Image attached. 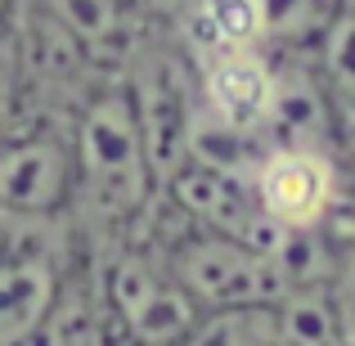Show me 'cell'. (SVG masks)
Returning a JSON list of instances; mask_svg holds the SVG:
<instances>
[{
  "mask_svg": "<svg viewBox=\"0 0 355 346\" xmlns=\"http://www.w3.org/2000/svg\"><path fill=\"white\" fill-rule=\"evenodd\" d=\"M257 23V41L275 54H297L315 41L338 0H243Z\"/></svg>",
  "mask_w": 355,
  "mask_h": 346,
  "instance_id": "12",
  "label": "cell"
},
{
  "mask_svg": "<svg viewBox=\"0 0 355 346\" xmlns=\"http://www.w3.org/2000/svg\"><path fill=\"white\" fill-rule=\"evenodd\" d=\"M63 297L59 261L45 252L0 248V346H32L50 329Z\"/></svg>",
  "mask_w": 355,
  "mask_h": 346,
  "instance_id": "8",
  "label": "cell"
},
{
  "mask_svg": "<svg viewBox=\"0 0 355 346\" xmlns=\"http://www.w3.org/2000/svg\"><path fill=\"white\" fill-rule=\"evenodd\" d=\"M175 284L193 297L198 311H239V306H275L288 293L284 275L257 248L211 230H189L162 252Z\"/></svg>",
  "mask_w": 355,
  "mask_h": 346,
  "instance_id": "2",
  "label": "cell"
},
{
  "mask_svg": "<svg viewBox=\"0 0 355 346\" xmlns=\"http://www.w3.org/2000/svg\"><path fill=\"white\" fill-rule=\"evenodd\" d=\"M198 77V113L230 126L234 135H248L266 144V117L275 104V81H279V54L266 45H243L211 59L193 63Z\"/></svg>",
  "mask_w": 355,
  "mask_h": 346,
  "instance_id": "7",
  "label": "cell"
},
{
  "mask_svg": "<svg viewBox=\"0 0 355 346\" xmlns=\"http://www.w3.org/2000/svg\"><path fill=\"white\" fill-rule=\"evenodd\" d=\"M275 342L279 346H355L351 324L342 315L333 284L315 288H288L275 306Z\"/></svg>",
  "mask_w": 355,
  "mask_h": 346,
  "instance_id": "9",
  "label": "cell"
},
{
  "mask_svg": "<svg viewBox=\"0 0 355 346\" xmlns=\"http://www.w3.org/2000/svg\"><path fill=\"white\" fill-rule=\"evenodd\" d=\"M338 230V270H333V297H338L342 315L351 324V338H355V220L347 225V211L333 220Z\"/></svg>",
  "mask_w": 355,
  "mask_h": 346,
  "instance_id": "14",
  "label": "cell"
},
{
  "mask_svg": "<svg viewBox=\"0 0 355 346\" xmlns=\"http://www.w3.org/2000/svg\"><path fill=\"white\" fill-rule=\"evenodd\" d=\"M104 293L108 311L130 338V346H180L202 315L193 297L175 284L166 261L139 248H121L108 261Z\"/></svg>",
  "mask_w": 355,
  "mask_h": 346,
  "instance_id": "5",
  "label": "cell"
},
{
  "mask_svg": "<svg viewBox=\"0 0 355 346\" xmlns=\"http://www.w3.org/2000/svg\"><path fill=\"white\" fill-rule=\"evenodd\" d=\"M77 198L72 139L59 126H18L0 139V216L54 220Z\"/></svg>",
  "mask_w": 355,
  "mask_h": 346,
  "instance_id": "6",
  "label": "cell"
},
{
  "mask_svg": "<svg viewBox=\"0 0 355 346\" xmlns=\"http://www.w3.org/2000/svg\"><path fill=\"white\" fill-rule=\"evenodd\" d=\"M14 9H18V0H0V32L9 27V18H14Z\"/></svg>",
  "mask_w": 355,
  "mask_h": 346,
  "instance_id": "16",
  "label": "cell"
},
{
  "mask_svg": "<svg viewBox=\"0 0 355 346\" xmlns=\"http://www.w3.org/2000/svg\"><path fill=\"white\" fill-rule=\"evenodd\" d=\"M23 90H27V77L23 68H18V54L14 45H9V36L0 32V139L9 135V130L23 126Z\"/></svg>",
  "mask_w": 355,
  "mask_h": 346,
  "instance_id": "13",
  "label": "cell"
},
{
  "mask_svg": "<svg viewBox=\"0 0 355 346\" xmlns=\"http://www.w3.org/2000/svg\"><path fill=\"white\" fill-rule=\"evenodd\" d=\"M306 59H311L324 95L338 108V121H351L355 117V0H338L329 9L324 27L306 45Z\"/></svg>",
  "mask_w": 355,
  "mask_h": 346,
  "instance_id": "10",
  "label": "cell"
},
{
  "mask_svg": "<svg viewBox=\"0 0 355 346\" xmlns=\"http://www.w3.org/2000/svg\"><path fill=\"white\" fill-rule=\"evenodd\" d=\"M126 86H130V99H135L157 189H162V180L189 157L193 113H198V77H193L189 54L171 36L166 45H144L135 54Z\"/></svg>",
  "mask_w": 355,
  "mask_h": 346,
  "instance_id": "4",
  "label": "cell"
},
{
  "mask_svg": "<svg viewBox=\"0 0 355 346\" xmlns=\"http://www.w3.org/2000/svg\"><path fill=\"white\" fill-rule=\"evenodd\" d=\"M139 5H144L148 14H157V18H166V23H175V18H180L184 9H193L198 0H139Z\"/></svg>",
  "mask_w": 355,
  "mask_h": 346,
  "instance_id": "15",
  "label": "cell"
},
{
  "mask_svg": "<svg viewBox=\"0 0 355 346\" xmlns=\"http://www.w3.org/2000/svg\"><path fill=\"white\" fill-rule=\"evenodd\" d=\"M72 162H77V198L90 216L108 225L139 220L157 198V175L126 77L104 81L72 108Z\"/></svg>",
  "mask_w": 355,
  "mask_h": 346,
  "instance_id": "1",
  "label": "cell"
},
{
  "mask_svg": "<svg viewBox=\"0 0 355 346\" xmlns=\"http://www.w3.org/2000/svg\"><path fill=\"white\" fill-rule=\"evenodd\" d=\"M86 54L126 50L130 0H36Z\"/></svg>",
  "mask_w": 355,
  "mask_h": 346,
  "instance_id": "11",
  "label": "cell"
},
{
  "mask_svg": "<svg viewBox=\"0 0 355 346\" xmlns=\"http://www.w3.org/2000/svg\"><path fill=\"white\" fill-rule=\"evenodd\" d=\"M248 175L261 211L284 230H324L347 211L351 175L338 148L266 144Z\"/></svg>",
  "mask_w": 355,
  "mask_h": 346,
  "instance_id": "3",
  "label": "cell"
}]
</instances>
